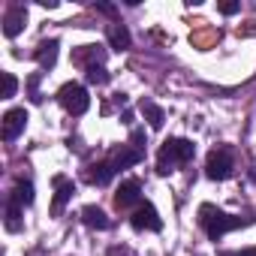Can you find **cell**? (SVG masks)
<instances>
[{
	"instance_id": "1",
	"label": "cell",
	"mask_w": 256,
	"mask_h": 256,
	"mask_svg": "<svg viewBox=\"0 0 256 256\" xmlns=\"http://www.w3.org/2000/svg\"><path fill=\"white\" fill-rule=\"evenodd\" d=\"M199 223H202V229H205V235H208L211 241H220L226 232H232V229H238V226H247L244 217L226 214V211H220V208H214V205H202V208H199Z\"/></svg>"
},
{
	"instance_id": "2",
	"label": "cell",
	"mask_w": 256,
	"mask_h": 256,
	"mask_svg": "<svg viewBox=\"0 0 256 256\" xmlns=\"http://www.w3.org/2000/svg\"><path fill=\"white\" fill-rule=\"evenodd\" d=\"M193 154H196V145L190 139H169V142H163V148L157 154V172L169 175V172H175V166L190 163Z\"/></svg>"
},
{
	"instance_id": "3",
	"label": "cell",
	"mask_w": 256,
	"mask_h": 256,
	"mask_svg": "<svg viewBox=\"0 0 256 256\" xmlns=\"http://www.w3.org/2000/svg\"><path fill=\"white\" fill-rule=\"evenodd\" d=\"M58 102H60L70 114H84V112L90 108V96H88L84 84H78V82H66V84L58 90Z\"/></svg>"
},
{
	"instance_id": "4",
	"label": "cell",
	"mask_w": 256,
	"mask_h": 256,
	"mask_svg": "<svg viewBox=\"0 0 256 256\" xmlns=\"http://www.w3.org/2000/svg\"><path fill=\"white\" fill-rule=\"evenodd\" d=\"M232 172H235L232 148H226V145L214 148V151L208 154V160H205V175H208L211 181H226V178H229Z\"/></svg>"
},
{
	"instance_id": "5",
	"label": "cell",
	"mask_w": 256,
	"mask_h": 256,
	"mask_svg": "<svg viewBox=\"0 0 256 256\" xmlns=\"http://www.w3.org/2000/svg\"><path fill=\"white\" fill-rule=\"evenodd\" d=\"M130 226L136 229V232H160L163 229V217L157 214V208L151 205V202H142L133 214H130Z\"/></svg>"
},
{
	"instance_id": "6",
	"label": "cell",
	"mask_w": 256,
	"mask_h": 256,
	"mask_svg": "<svg viewBox=\"0 0 256 256\" xmlns=\"http://www.w3.org/2000/svg\"><path fill=\"white\" fill-rule=\"evenodd\" d=\"M28 24V6L24 4H10L6 12H4V36L6 40H16Z\"/></svg>"
},
{
	"instance_id": "7",
	"label": "cell",
	"mask_w": 256,
	"mask_h": 256,
	"mask_svg": "<svg viewBox=\"0 0 256 256\" xmlns=\"http://www.w3.org/2000/svg\"><path fill=\"white\" fill-rule=\"evenodd\" d=\"M139 199H142V184H139L136 178H126V181L114 190V208H118V211H126V208H133V205L139 208V205H142Z\"/></svg>"
},
{
	"instance_id": "8",
	"label": "cell",
	"mask_w": 256,
	"mask_h": 256,
	"mask_svg": "<svg viewBox=\"0 0 256 256\" xmlns=\"http://www.w3.org/2000/svg\"><path fill=\"white\" fill-rule=\"evenodd\" d=\"M52 184H54L52 217H60V214H64V208H66V202H70V199H72V193H76V184H72L66 175H54V178H52Z\"/></svg>"
},
{
	"instance_id": "9",
	"label": "cell",
	"mask_w": 256,
	"mask_h": 256,
	"mask_svg": "<svg viewBox=\"0 0 256 256\" xmlns=\"http://www.w3.org/2000/svg\"><path fill=\"white\" fill-rule=\"evenodd\" d=\"M28 126V112L24 108H10L4 114V126H0V133H4V142H16Z\"/></svg>"
},
{
	"instance_id": "10",
	"label": "cell",
	"mask_w": 256,
	"mask_h": 256,
	"mask_svg": "<svg viewBox=\"0 0 256 256\" xmlns=\"http://www.w3.org/2000/svg\"><path fill=\"white\" fill-rule=\"evenodd\" d=\"M142 160H145V151H139V148H133V145H120V148L112 154V166H114V172L130 169V166H136V163H142Z\"/></svg>"
},
{
	"instance_id": "11",
	"label": "cell",
	"mask_w": 256,
	"mask_h": 256,
	"mask_svg": "<svg viewBox=\"0 0 256 256\" xmlns=\"http://www.w3.org/2000/svg\"><path fill=\"white\" fill-rule=\"evenodd\" d=\"M106 40H108V46H112L114 52H126V48L133 46L130 30H126V24H120V22H112V24L106 28Z\"/></svg>"
},
{
	"instance_id": "12",
	"label": "cell",
	"mask_w": 256,
	"mask_h": 256,
	"mask_svg": "<svg viewBox=\"0 0 256 256\" xmlns=\"http://www.w3.org/2000/svg\"><path fill=\"white\" fill-rule=\"evenodd\" d=\"M58 48H60V42H58V40H42V42L36 46V52H34L36 64H40L42 70H52V66L58 64Z\"/></svg>"
},
{
	"instance_id": "13",
	"label": "cell",
	"mask_w": 256,
	"mask_h": 256,
	"mask_svg": "<svg viewBox=\"0 0 256 256\" xmlns=\"http://www.w3.org/2000/svg\"><path fill=\"white\" fill-rule=\"evenodd\" d=\"M72 60L78 64V66H96V64H102L106 60V48L102 46H82L76 54H72Z\"/></svg>"
},
{
	"instance_id": "14",
	"label": "cell",
	"mask_w": 256,
	"mask_h": 256,
	"mask_svg": "<svg viewBox=\"0 0 256 256\" xmlns=\"http://www.w3.org/2000/svg\"><path fill=\"white\" fill-rule=\"evenodd\" d=\"M84 178H88L90 184H108V181L114 178V166H112V160L88 166V169H84Z\"/></svg>"
},
{
	"instance_id": "15",
	"label": "cell",
	"mask_w": 256,
	"mask_h": 256,
	"mask_svg": "<svg viewBox=\"0 0 256 256\" xmlns=\"http://www.w3.org/2000/svg\"><path fill=\"white\" fill-rule=\"evenodd\" d=\"M82 220H84V226H90V229H108V226H112V220L106 217V211L96 208V205H84V208H82Z\"/></svg>"
},
{
	"instance_id": "16",
	"label": "cell",
	"mask_w": 256,
	"mask_h": 256,
	"mask_svg": "<svg viewBox=\"0 0 256 256\" xmlns=\"http://www.w3.org/2000/svg\"><path fill=\"white\" fill-rule=\"evenodd\" d=\"M142 114H145V120L151 124V130H163V124H166V112L157 106V102H151V100H142Z\"/></svg>"
},
{
	"instance_id": "17",
	"label": "cell",
	"mask_w": 256,
	"mask_h": 256,
	"mask_svg": "<svg viewBox=\"0 0 256 256\" xmlns=\"http://www.w3.org/2000/svg\"><path fill=\"white\" fill-rule=\"evenodd\" d=\"M10 196H12L22 208H28V205H34V184H30V181H24V178H18Z\"/></svg>"
},
{
	"instance_id": "18",
	"label": "cell",
	"mask_w": 256,
	"mask_h": 256,
	"mask_svg": "<svg viewBox=\"0 0 256 256\" xmlns=\"http://www.w3.org/2000/svg\"><path fill=\"white\" fill-rule=\"evenodd\" d=\"M4 223H6V232H18L22 229V205L12 196L6 199V220Z\"/></svg>"
},
{
	"instance_id": "19",
	"label": "cell",
	"mask_w": 256,
	"mask_h": 256,
	"mask_svg": "<svg viewBox=\"0 0 256 256\" xmlns=\"http://www.w3.org/2000/svg\"><path fill=\"white\" fill-rule=\"evenodd\" d=\"M84 78H88L90 84H108V78H112V76L106 72V66H102V64H96V66H88V70H84Z\"/></svg>"
},
{
	"instance_id": "20",
	"label": "cell",
	"mask_w": 256,
	"mask_h": 256,
	"mask_svg": "<svg viewBox=\"0 0 256 256\" xmlns=\"http://www.w3.org/2000/svg\"><path fill=\"white\" fill-rule=\"evenodd\" d=\"M0 78H4V100L16 96V90H18V78H16L12 72H0Z\"/></svg>"
},
{
	"instance_id": "21",
	"label": "cell",
	"mask_w": 256,
	"mask_h": 256,
	"mask_svg": "<svg viewBox=\"0 0 256 256\" xmlns=\"http://www.w3.org/2000/svg\"><path fill=\"white\" fill-rule=\"evenodd\" d=\"M40 72H34L30 78H28V96H30V102H42V94H40Z\"/></svg>"
},
{
	"instance_id": "22",
	"label": "cell",
	"mask_w": 256,
	"mask_h": 256,
	"mask_svg": "<svg viewBox=\"0 0 256 256\" xmlns=\"http://www.w3.org/2000/svg\"><path fill=\"white\" fill-rule=\"evenodd\" d=\"M130 142H133V148H139V151H145V133H142V130H133V136H130Z\"/></svg>"
},
{
	"instance_id": "23",
	"label": "cell",
	"mask_w": 256,
	"mask_h": 256,
	"mask_svg": "<svg viewBox=\"0 0 256 256\" xmlns=\"http://www.w3.org/2000/svg\"><path fill=\"white\" fill-rule=\"evenodd\" d=\"M108 256H136L130 247H120V244H114V247H108Z\"/></svg>"
},
{
	"instance_id": "24",
	"label": "cell",
	"mask_w": 256,
	"mask_h": 256,
	"mask_svg": "<svg viewBox=\"0 0 256 256\" xmlns=\"http://www.w3.org/2000/svg\"><path fill=\"white\" fill-rule=\"evenodd\" d=\"M96 10H100L102 16H108V18H114V16H118V10H114L112 4H96Z\"/></svg>"
},
{
	"instance_id": "25",
	"label": "cell",
	"mask_w": 256,
	"mask_h": 256,
	"mask_svg": "<svg viewBox=\"0 0 256 256\" xmlns=\"http://www.w3.org/2000/svg\"><path fill=\"white\" fill-rule=\"evenodd\" d=\"M238 10H241V4H220V12L223 16H235Z\"/></svg>"
},
{
	"instance_id": "26",
	"label": "cell",
	"mask_w": 256,
	"mask_h": 256,
	"mask_svg": "<svg viewBox=\"0 0 256 256\" xmlns=\"http://www.w3.org/2000/svg\"><path fill=\"white\" fill-rule=\"evenodd\" d=\"M220 256H256V247H250V250H235V253H220Z\"/></svg>"
},
{
	"instance_id": "27",
	"label": "cell",
	"mask_w": 256,
	"mask_h": 256,
	"mask_svg": "<svg viewBox=\"0 0 256 256\" xmlns=\"http://www.w3.org/2000/svg\"><path fill=\"white\" fill-rule=\"evenodd\" d=\"M120 120H124V124H133V112H130V108H124V114H120Z\"/></svg>"
}]
</instances>
